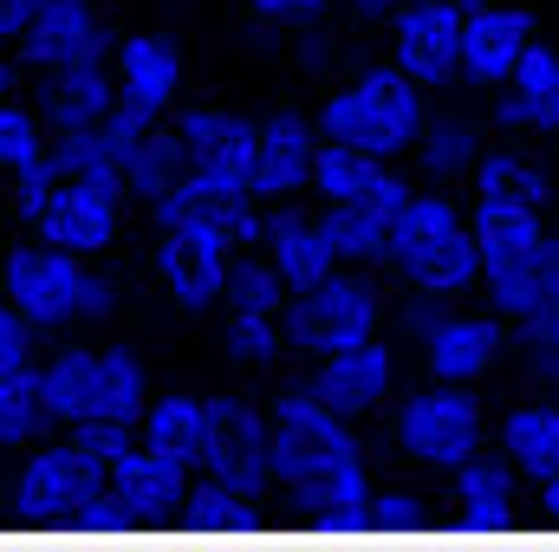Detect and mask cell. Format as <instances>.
<instances>
[{
    "mask_svg": "<svg viewBox=\"0 0 559 552\" xmlns=\"http://www.w3.org/2000/svg\"><path fill=\"white\" fill-rule=\"evenodd\" d=\"M417 163L436 176V182L475 169V163H481V137H475V124H462V118H436V124H423Z\"/></svg>",
    "mask_w": 559,
    "mask_h": 552,
    "instance_id": "obj_34",
    "label": "cell"
},
{
    "mask_svg": "<svg viewBox=\"0 0 559 552\" xmlns=\"http://www.w3.org/2000/svg\"><path fill=\"white\" fill-rule=\"evenodd\" d=\"M417 189L411 182H397V176H384V182H371L365 195H345V202H325V235H332V248H338V261H384L391 254V235H397V215H404V202H411Z\"/></svg>",
    "mask_w": 559,
    "mask_h": 552,
    "instance_id": "obj_16",
    "label": "cell"
},
{
    "mask_svg": "<svg viewBox=\"0 0 559 552\" xmlns=\"http://www.w3.org/2000/svg\"><path fill=\"white\" fill-rule=\"evenodd\" d=\"M105 52H118V46H111V26L98 20L92 0H46L33 13V26L20 33V59L39 65V72L85 65V59H105Z\"/></svg>",
    "mask_w": 559,
    "mask_h": 552,
    "instance_id": "obj_17",
    "label": "cell"
},
{
    "mask_svg": "<svg viewBox=\"0 0 559 552\" xmlns=\"http://www.w3.org/2000/svg\"><path fill=\"white\" fill-rule=\"evenodd\" d=\"M143 442L182 468H202L215 448V397H150L143 410Z\"/></svg>",
    "mask_w": 559,
    "mask_h": 552,
    "instance_id": "obj_24",
    "label": "cell"
},
{
    "mask_svg": "<svg viewBox=\"0 0 559 552\" xmlns=\"http://www.w3.org/2000/svg\"><path fill=\"white\" fill-rule=\"evenodd\" d=\"M384 156L365 149V143H345V137H325L319 131V156H312V195L319 202H345V195H365L371 182H384Z\"/></svg>",
    "mask_w": 559,
    "mask_h": 552,
    "instance_id": "obj_29",
    "label": "cell"
},
{
    "mask_svg": "<svg viewBox=\"0 0 559 552\" xmlns=\"http://www.w3.org/2000/svg\"><path fill=\"white\" fill-rule=\"evenodd\" d=\"M46 149H52V124H46V111H33V105L7 98V105H0V169L13 176V169L39 163Z\"/></svg>",
    "mask_w": 559,
    "mask_h": 552,
    "instance_id": "obj_36",
    "label": "cell"
},
{
    "mask_svg": "<svg viewBox=\"0 0 559 552\" xmlns=\"http://www.w3.org/2000/svg\"><path fill=\"white\" fill-rule=\"evenodd\" d=\"M228 351H235L241 364H280V351H293V338H286V312L228 305Z\"/></svg>",
    "mask_w": 559,
    "mask_h": 552,
    "instance_id": "obj_35",
    "label": "cell"
},
{
    "mask_svg": "<svg viewBox=\"0 0 559 552\" xmlns=\"http://www.w3.org/2000/svg\"><path fill=\"white\" fill-rule=\"evenodd\" d=\"M66 176H59V163H52V149L39 156V163H26V169H13L7 176V208L20 215V221H33L46 202H52V189H59Z\"/></svg>",
    "mask_w": 559,
    "mask_h": 552,
    "instance_id": "obj_39",
    "label": "cell"
},
{
    "mask_svg": "<svg viewBox=\"0 0 559 552\" xmlns=\"http://www.w3.org/2000/svg\"><path fill=\"white\" fill-rule=\"evenodd\" d=\"M13 79H20V72H13V59H7V39H0V105L13 98Z\"/></svg>",
    "mask_w": 559,
    "mask_h": 552,
    "instance_id": "obj_45",
    "label": "cell"
},
{
    "mask_svg": "<svg viewBox=\"0 0 559 552\" xmlns=\"http://www.w3.org/2000/svg\"><path fill=\"white\" fill-rule=\"evenodd\" d=\"M111 65H118V98H131L150 118H163L176 105V92H182V46L169 33H131V39H118Z\"/></svg>",
    "mask_w": 559,
    "mask_h": 552,
    "instance_id": "obj_20",
    "label": "cell"
},
{
    "mask_svg": "<svg viewBox=\"0 0 559 552\" xmlns=\"http://www.w3.org/2000/svg\"><path fill=\"white\" fill-rule=\"evenodd\" d=\"M540 488V501H534V514H540V527H559V468L547 481H534Z\"/></svg>",
    "mask_w": 559,
    "mask_h": 552,
    "instance_id": "obj_43",
    "label": "cell"
},
{
    "mask_svg": "<svg viewBox=\"0 0 559 552\" xmlns=\"http://www.w3.org/2000/svg\"><path fill=\"white\" fill-rule=\"evenodd\" d=\"M475 176V195H501V202H527V208H547L554 202V176L527 156V149H481V163L468 169Z\"/></svg>",
    "mask_w": 559,
    "mask_h": 552,
    "instance_id": "obj_31",
    "label": "cell"
},
{
    "mask_svg": "<svg viewBox=\"0 0 559 552\" xmlns=\"http://www.w3.org/2000/svg\"><path fill=\"white\" fill-rule=\"evenodd\" d=\"M391 377H397V351H391L384 332H378V338H358V345L325 351V358L312 364L306 384H312L338 416H365V410H378V404L391 397Z\"/></svg>",
    "mask_w": 559,
    "mask_h": 552,
    "instance_id": "obj_18",
    "label": "cell"
},
{
    "mask_svg": "<svg viewBox=\"0 0 559 552\" xmlns=\"http://www.w3.org/2000/svg\"><path fill=\"white\" fill-rule=\"evenodd\" d=\"M274 475L286 488L293 520H365L378 488L365 468V448L352 435V416H338L312 384L274 397Z\"/></svg>",
    "mask_w": 559,
    "mask_h": 552,
    "instance_id": "obj_1",
    "label": "cell"
},
{
    "mask_svg": "<svg viewBox=\"0 0 559 552\" xmlns=\"http://www.w3.org/2000/svg\"><path fill=\"white\" fill-rule=\"evenodd\" d=\"M182 169H189V156H182V137H176V124H150L143 137L124 143V189L143 195V202H156L169 182H182Z\"/></svg>",
    "mask_w": 559,
    "mask_h": 552,
    "instance_id": "obj_30",
    "label": "cell"
},
{
    "mask_svg": "<svg viewBox=\"0 0 559 552\" xmlns=\"http://www.w3.org/2000/svg\"><path fill=\"white\" fill-rule=\"evenodd\" d=\"M92 364H98V351H85V345H59V351L39 364L46 404H52V416H59V429L85 422V404H92Z\"/></svg>",
    "mask_w": 559,
    "mask_h": 552,
    "instance_id": "obj_33",
    "label": "cell"
},
{
    "mask_svg": "<svg viewBox=\"0 0 559 552\" xmlns=\"http://www.w3.org/2000/svg\"><path fill=\"white\" fill-rule=\"evenodd\" d=\"M150 410V371L131 345H105L98 364H92V404H85V422L92 416H111V422H138Z\"/></svg>",
    "mask_w": 559,
    "mask_h": 552,
    "instance_id": "obj_26",
    "label": "cell"
},
{
    "mask_svg": "<svg viewBox=\"0 0 559 552\" xmlns=\"http://www.w3.org/2000/svg\"><path fill=\"white\" fill-rule=\"evenodd\" d=\"M176 137H182V156H189V176L195 182H209V189H254L261 124L228 118V111H209V105H189V111H176Z\"/></svg>",
    "mask_w": 559,
    "mask_h": 552,
    "instance_id": "obj_12",
    "label": "cell"
},
{
    "mask_svg": "<svg viewBox=\"0 0 559 552\" xmlns=\"http://www.w3.org/2000/svg\"><path fill=\"white\" fill-rule=\"evenodd\" d=\"M0 215H7V195H0Z\"/></svg>",
    "mask_w": 559,
    "mask_h": 552,
    "instance_id": "obj_48",
    "label": "cell"
},
{
    "mask_svg": "<svg viewBox=\"0 0 559 552\" xmlns=\"http://www.w3.org/2000/svg\"><path fill=\"white\" fill-rule=\"evenodd\" d=\"M92 7H98V0H92Z\"/></svg>",
    "mask_w": 559,
    "mask_h": 552,
    "instance_id": "obj_49",
    "label": "cell"
},
{
    "mask_svg": "<svg viewBox=\"0 0 559 552\" xmlns=\"http://www.w3.org/2000/svg\"><path fill=\"white\" fill-rule=\"evenodd\" d=\"M52 163L59 176H85L124 195V137L111 124H79V131H52Z\"/></svg>",
    "mask_w": 559,
    "mask_h": 552,
    "instance_id": "obj_28",
    "label": "cell"
},
{
    "mask_svg": "<svg viewBox=\"0 0 559 552\" xmlns=\"http://www.w3.org/2000/svg\"><path fill=\"white\" fill-rule=\"evenodd\" d=\"M423 92H429V85H417L397 59H391V65H371V72H358L345 92H332V98L319 105V131H325V137H345V143H365V149H378V156L417 149L423 124H429Z\"/></svg>",
    "mask_w": 559,
    "mask_h": 552,
    "instance_id": "obj_5",
    "label": "cell"
},
{
    "mask_svg": "<svg viewBox=\"0 0 559 552\" xmlns=\"http://www.w3.org/2000/svg\"><path fill=\"white\" fill-rule=\"evenodd\" d=\"M495 358H501V325L481 319V312H442L423 332V364L442 384H475Z\"/></svg>",
    "mask_w": 559,
    "mask_h": 552,
    "instance_id": "obj_21",
    "label": "cell"
},
{
    "mask_svg": "<svg viewBox=\"0 0 559 552\" xmlns=\"http://www.w3.org/2000/svg\"><path fill=\"white\" fill-rule=\"evenodd\" d=\"M462 33H468L462 0H404L391 13V59L417 85H455L462 79Z\"/></svg>",
    "mask_w": 559,
    "mask_h": 552,
    "instance_id": "obj_11",
    "label": "cell"
},
{
    "mask_svg": "<svg viewBox=\"0 0 559 552\" xmlns=\"http://www.w3.org/2000/svg\"><path fill=\"white\" fill-rule=\"evenodd\" d=\"M384 261L411 279L417 292L455 299V292H468V286L481 279V241H475V221H468L442 189H423V195L404 202Z\"/></svg>",
    "mask_w": 559,
    "mask_h": 552,
    "instance_id": "obj_3",
    "label": "cell"
},
{
    "mask_svg": "<svg viewBox=\"0 0 559 552\" xmlns=\"http://www.w3.org/2000/svg\"><path fill=\"white\" fill-rule=\"evenodd\" d=\"M189 475H195V468H182V461L156 455L150 442H138V455H124V461L111 468V520H124V527L182 520V507H189Z\"/></svg>",
    "mask_w": 559,
    "mask_h": 552,
    "instance_id": "obj_15",
    "label": "cell"
},
{
    "mask_svg": "<svg viewBox=\"0 0 559 552\" xmlns=\"http://www.w3.org/2000/svg\"><path fill=\"white\" fill-rule=\"evenodd\" d=\"M267 261H274L286 286L299 292V286H319L325 274H338L345 261H338V248H332V235H325V221L319 215H299V208H286L280 202L274 215H267Z\"/></svg>",
    "mask_w": 559,
    "mask_h": 552,
    "instance_id": "obj_23",
    "label": "cell"
},
{
    "mask_svg": "<svg viewBox=\"0 0 559 552\" xmlns=\"http://www.w3.org/2000/svg\"><path fill=\"white\" fill-rule=\"evenodd\" d=\"M156 279L169 286V299L182 312H209L215 299H228V274H235V241L222 228H156V254H150Z\"/></svg>",
    "mask_w": 559,
    "mask_h": 552,
    "instance_id": "obj_10",
    "label": "cell"
},
{
    "mask_svg": "<svg viewBox=\"0 0 559 552\" xmlns=\"http://www.w3.org/2000/svg\"><path fill=\"white\" fill-rule=\"evenodd\" d=\"M462 7H481V0H462Z\"/></svg>",
    "mask_w": 559,
    "mask_h": 552,
    "instance_id": "obj_47",
    "label": "cell"
},
{
    "mask_svg": "<svg viewBox=\"0 0 559 552\" xmlns=\"http://www.w3.org/2000/svg\"><path fill=\"white\" fill-rule=\"evenodd\" d=\"M391 435H397V448L423 461V468H462L468 455H481V435H488V422H481V404L468 397V384H429L417 397H404L397 416H391Z\"/></svg>",
    "mask_w": 559,
    "mask_h": 552,
    "instance_id": "obj_8",
    "label": "cell"
},
{
    "mask_svg": "<svg viewBox=\"0 0 559 552\" xmlns=\"http://www.w3.org/2000/svg\"><path fill=\"white\" fill-rule=\"evenodd\" d=\"M312 156H319V118H299V111L261 118L254 189H261L267 202H293L299 189H312Z\"/></svg>",
    "mask_w": 559,
    "mask_h": 552,
    "instance_id": "obj_19",
    "label": "cell"
},
{
    "mask_svg": "<svg viewBox=\"0 0 559 552\" xmlns=\"http://www.w3.org/2000/svg\"><path fill=\"white\" fill-rule=\"evenodd\" d=\"M46 0H0V39H13L20 46V33L33 26V13H39Z\"/></svg>",
    "mask_w": 559,
    "mask_h": 552,
    "instance_id": "obj_42",
    "label": "cell"
},
{
    "mask_svg": "<svg viewBox=\"0 0 559 552\" xmlns=\"http://www.w3.org/2000/svg\"><path fill=\"white\" fill-rule=\"evenodd\" d=\"M501 455L527 475V481H547L559 468V404H514V410L501 416Z\"/></svg>",
    "mask_w": 559,
    "mask_h": 552,
    "instance_id": "obj_27",
    "label": "cell"
},
{
    "mask_svg": "<svg viewBox=\"0 0 559 552\" xmlns=\"http://www.w3.org/2000/svg\"><path fill=\"white\" fill-rule=\"evenodd\" d=\"M384 332V299L365 274H325L319 286H299L286 299V338L293 351L306 358H325L338 345H358V338H378Z\"/></svg>",
    "mask_w": 559,
    "mask_h": 552,
    "instance_id": "obj_7",
    "label": "cell"
},
{
    "mask_svg": "<svg viewBox=\"0 0 559 552\" xmlns=\"http://www.w3.org/2000/svg\"><path fill=\"white\" fill-rule=\"evenodd\" d=\"M547 137H559V98H554V111H547Z\"/></svg>",
    "mask_w": 559,
    "mask_h": 552,
    "instance_id": "obj_46",
    "label": "cell"
},
{
    "mask_svg": "<svg viewBox=\"0 0 559 552\" xmlns=\"http://www.w3.org/2000/svg\"><path fill=\"white\" fill-rule=\"evenodd\" d=\"M514 325H521V358H527V371L547 377V384H559V305H540V312H527V319H514Z\"/></svg>",
    "mask_w": 559,
    "mask_h": 552,
    "instance_id": "obj_38",
    "label": "cell"
},
{
    "mask_svg": "<svg viewBox=\"0 0 559 552\" xmlns=\"http://www.w3.org/2000/svg\"><path fill=\"white\" fill-rule=\"evenodd\" d=\"M209 481H222L235 501H241V520L261 514L267 488H274V410L261 416L241 397H215V448L202 461Z\"/></svg>",
    "mask_w": 559,
    "mask_h": 552,
    "instance_id": "obj_9",
    "label": "cell"
},
{
    "mask_svg": "<svg viewBox=\"0 0 559 552\" xmlns=\"http://www.w3.org/2000/svg\"><path fill=\"white\" fill-rule=\"evenodd\" d=\"M0 292H7L39 332L79 325V319H105V312L118 305V279L92 274L85 254H66V248H52V241L13 248L7 267H0Z\"/></svg>",
    "mask_w": 559,
    "mask_h": 552,
    "instance_id": "obj_4",
    "label": "cell"
},
{
    "mask_svg": "<svg viewBox=\"0 0 559 552\" xmlns=\"http://www.w3.org/2000/svg\"><path fill=\"white\" fill-rule=\"evenodd\" d=\"M33 228V241H52V248H66V254H105L111 241H118V228H124V208H118V189H105V182H85V176H66L59 189H52V202L26 221Z\"/></svg>",
    "mask_w": 559,
    "mask_h": 552,
    "instance_id": "obj_13",
    "label": "cell"
},
{
    "mask_svg": "<svg viewBox=\"0 0 559 552\" xmlns=\"http://www.w3.org/2000/svg\"><path fill=\"white\" fill-rule=\"evenodd\" d=\"M345 7H352L358 20H391V13H397L404 0H345Z\"/></svg>",
    "mask_w": 559,
    "mask_h": 552,
    "instance_id": "obj_44",
    "label": "cell"
},
{
    "mask_svg": "<svg viewBox=\"0 0 559 552\" xmlns=\"http://www.w3.org/2000/svg\"><path fill=\"white\" fill-rule=\"evenodd\" d=\"M540 215L547 208L501 202V195H475V208H468L475 241H481V286L501 319H527L540 305H559V235H547Z\"/></svg>",
    "mask_w": 559,
    "mask_h": 552,
    "instance_id": "obj_2",
    "label": "cell"
},
{
    "mask_svg": "<svg viewBox=\"0 0 559 552\" xmlns=\"http://www.w3.org/2000/svg\"><path fill=\"white\" fill-rule=\"evenodd\" d=\"M59 416L46 404V377L39 364H20V371H0V442L7 448H26L52 429Z\"/></svg>",
    "mask_w": 559,
    "mask_h": 552,
    "instance_id": "obj_32",
    "label": "cell"
},
{
    "mask_svg": "<svg viewBox=\"0 0 559 552\" xmlns=\"http://www.w3.org/2000/svg\"><path fill=\"white\" fill-rule=\"evenodd\" d=\"M33 319L0 292V371H20V364H33Z\"/></svg>",
    "mask_w": 559,
    "mask_h": 552,
    "instance_id": "obj_40",
    "label": "cell"
},
{
    "mask_svg": "<svg viewBox=\"0 0 559 552\" xmlns=\"http://www.w3.org/2000/svg\"><path fill=\"white\" fill-rule=\"evenodd\" d=\"M118 105V65L85 59V65H59L39 85V111L52 131H79V124H105Z\"/></svg>",
    "mask_w": 559,
    "mask_h": 552,
    "instance_id": "obj_22",
    "label": "cell"
},
{
    "mask_svg": "<svg viewBox=\"0 0 559 552\" xmlns=\"http://www.w3.org/2000/svg\"><path fill=\"white\" fill-rule=\"evenodd\" d=\"M540 39L534 13L514 0H481L468 7V33H462V79L481 92H501L514 79V65L527 59V46Z\"/></svg>",
    "mask_w": 559,
    "mask_h": 552,
    "instance_id": "obj_14",
    "label": "cell"
},
{
    "mask_svg": "<svg viewBox=\"0 0 559 552\" xmlns=\"http://www.w3.org/2000/svg\"><path fill=\"white\" fill-rule=\"evenodd\" d=\"M13 501H20V520H72V527L111 520V468L98 455H85L72 435L66 442H39L20 461Z\"/></svg>",
    "mask_w": 559,
    "mask_h": 552,
    "instance_id": "obj_6",
    "label": "cell"
},
{
    "mask_svg": "<svg viewBox=\"0 0 559 552\" xmlns=\"http://www.w3.org/2000/svg\"><path fill=\"white\" fill-rule=\"evenodd\" d=\"M286 299H293V286L280 274L274 261H267V248L261 254H241L235 261V274H228V305H254V312H286Z\"/></svg>",
    "mask_w": 559,
    "mask_h": 552,
    "instance_id": "obj_37",
    "label": "cell"
},
{
    "mask_svg": "<svg viewBox=\"0 0 559 552\" xmlns=\"http://www.w3.org/2000/svg\"><path fill=\"white\" fill-rule=\"evenodd\" d=\"M449 514H475V520H508L521 514V468L508 455H468L455 468V488H449Z\"/></svg>",
    "mask_w": 559,
    "mask_h": 552,
    "instance_id": "obj_25",
    "label": "cell"
},
{
    "mask_svg": "<svg viewBox=\"0 0 559 552\" xmlns=\"http://www.w3.org/2000/svg\"><path fill=\"white\" fill-rule=\"evenodd\" d=\"M261 20H319L332 0H248Z\"/></svg>",
    "mask_w": 559,
    "mask_h": 552,
    "instance_id": "obj_41",
    "label": "cell"
}]
</instances>
